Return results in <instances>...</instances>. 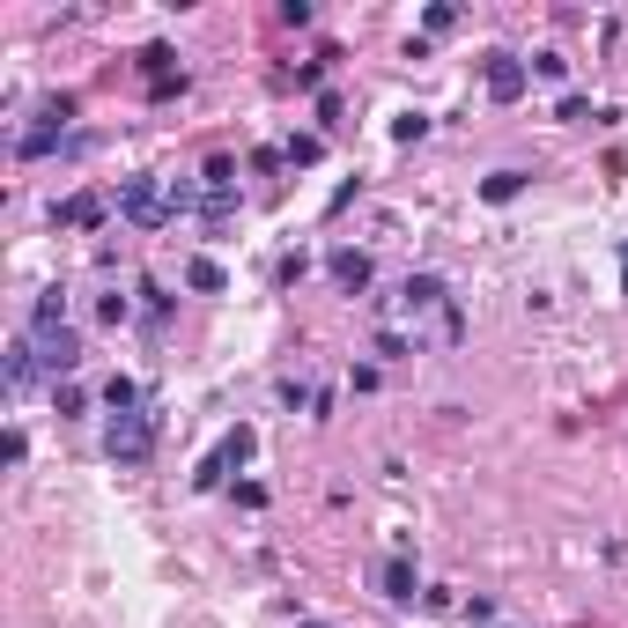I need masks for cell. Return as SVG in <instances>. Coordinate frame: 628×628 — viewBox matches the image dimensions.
<instances>
[{
  "instance_id": "obj_10",
  "label": "cell",
  "mask_w": 628,
  "mask_h": 628,
  "mask_svg": "<svg viewBox=\"0 0 628 628\" xmlns=\"http://www.w3.org/2000/svg\"><path fill=\"white\" fill-rule=\"evenodd\" d=\"M326 274H333V289H348V296H363V289H370V274H377V266H370V252H333V259H326Z\"/></svg>"
},
{
  "instance_id": "obj_3",
  "label": "cell",
  "mask_w": 628,
  "mask_h": 628,
  "mask_svg": "<svg viewBox=\"0 0 628 628\" xmlns=\"http://www.w3.org/2000/svg\"><path fill=\"white\" fill-rule=\"evenodd\" d=\"M67 119H74V97H45V104H37V126L15 133V156H23V163L52 156V148H60V133H67Z\"/></svg>"
},
{
  "instance_id": "obj_23",
  "label": "cell",
  "mask_w": 628,
  "mask_h": 628,
  "mask_svg": "<svg viewBox=\"0 0 628 628\" xmlns=\"http://www.w3.org/2000/svg\"><path fill=\"white\" fill-rule=\"evenodd\" d=\"M555 119H569V126H577V119H592V97H584V89H569V97L555 104Z\"/></svg>"
},
{
  "instance_id": "obj_4",
  "label": "cell",
  "mask_w": 628,
  "mask_h": 628,
  "mask_svg": "<svg viewBox=\"0 0 628 628\" xmlns=\"http://www.w3.org/2000/svg\"><path fill=\"white\" fill-rule=\"evenodd\" d=\"M252 444H259V436H252V422H237L230 436H222V444L215 451H207V459L193 466V488H200V496H207V488H222V481H230V473L244 466V459H252Z\"/></svg>"
},
{
  "instance_id": "obj_19",
  "label": "cell",
  "mask_w": 628,
  "mask_h": 628,
  "mask_svg": "<svg viewBox=\"0 0 628 628\" xmlns=\"http://www.w3.org/2000/svg\"><path fill=\"white\" fill-rule=\"evenodd\" d=\"M422 133H429V119H422V111H399V119H392V141H399V148H414Z\"/></svg>"
},
{
  "instance_id": "obj_11",
  "label": "cell",
  "mask_w": 628,
  "mask_h": 628,
  "mask_svg": "<svg viewBox=\"0 0 628 628\" xmlns=\"http://www.w3.org/2000/svg\"><path fill=\"white\" fill-rule=\"evenodd\" d=\"M37 377H45V370H37V340L15 333V348H8V392H30Z\"/></svg>"
},
{
  "instance_id": "obj_15",
  "label": "cell",
  "mask_w": 628,
  "mask_h": 628,
  "mask_svg": "<svg viewBox=\"0 0 628 628\" xmlns=\"http://www.w3.org/2000/svg\"><path fill=\"white\" fill-rule=\"evenodd\" d=\"M370 348L385 355V363H399V355H414V348H422V333H407V326H377Z\"/></svg>"
},
{
  "instance_id": "obj_26",
  "label": "cell",
  "mask_w": 628,
  "mask_h": 628,
  "mask_svg": "<svg viewBox=\"0 0 628 628\" xmlns=\"http://www.w3.org/2000/svg\"><path fill=\"white\" fill-rule=\"evenodd\" d=\"M97 318H104V326H126V318H133V296H104Z\"/></svg>"
},
{
  "instance_id": "obj_29",
  "label": "cell",
  "mask_w": 628,
  "mask_h": 628,
  "mask_svg": "<svg viewBox=\"0 0 628 628\" xmlns=\"http://www.w3.org/2000/svg\"><path fill=\"white\" fill-rule=\"evenodd\" d=\"M303 628H326V621H303Z\"/></svg>"
},
{
  "instance_id": "obj_7",
  "label": "cell",
  "mask_w": 628,
  "mask_h": 628,
  "mask_svg": "<svg viewBox=\"0 0 628 628\" xmlns=\"http://www.w3.org/2000/svg\"><path fill=\"white\" fill-rule=\"evenodd\" d=\"M481 82H488V104H518L525 89H532V67L518 60V52H488Z\"/></svg>"
},
{
  "instance_id": "obj_25",
  "label": "cell",
  "mask_w": 628,
  "mask_h": 628,
  "mask_svg": "<svg viewBox=\"0 0 628 628\" xmlns=\"http://www.w3.org/2000/svg\"><path fill=\"white\" fill-rule=\"evenodd\" d=\"M303 274H311V259H303V252H289V259H281V266H274V281H281V289H296V281H303Z\"/></svg>"
},
{
  "instance_id": "obj_13",
  "label": "cell",
  "mask_w": 628,
  "mask_h": 628,
  "mask_svg": "<svg viewBox=\"0 0 628 628\" xmlns=\"http://www.w3.org/2000/svg\"><path fill=\"white\" fill-rule=\"evenodd\" d=\"M525 185H532V170H488V178H481V200H488V207H510Z\"/></svg>"
},
{
  "instance_id": "obj_5",
  "label": "cell",
  "mask_w": 628,
  "mask_h": 628,
  "mask_svg": "<svg viewBox=\"0 0 628 628\" xmlns=\"http://www.w3.org/2000/svg\"><path fill=\"white\" fill-rule=\"evenodd\" d=\"M451 303V289H444V274H407L399 281V296L385 303V318L399 311V318H429V311H444Z\"/></svg>"
},
{
  "instance_id": "obj_9",
  "label": "cell",
  "mask_w": 628,
  "mask_h": 628,
  "mask_svg": "<svg viewBox=\"0 0 628 628\" xmlns=\"http://www.w3.org/2000/svg\"><path fill=\"white\" fill-rule=\"evenodd\" d=\"M377 592H385L392 606H414V599H422V577H414V555H392L385 569H377Z\"/></svg>"
},
{
  "instance_id": "obj_8",
  "label": "cell",
  "mask_w": 628,
  "mask_h": 628,
  "mask_svg": "<svg viewBox=\"0 0 628 628\" xmlns=\"http://www.w3.org/2000/svg\"><path fill=\"white\" fill-rule=\"evenodd\" d=\"M104 215H111V200H104V193H67L60 207H52V222H60V230H97Z\"/></svg>"
},
{
  "instance_id": "obj_20",
  "label": "cell",
  "mask_w": 628,
  "mask_h": 628,
  "mask_svg": "<svg viewBox=\"0 0 628 628\" xmlns=\"http://www.w3.org/2000/svg\"><path fill=\"white\" fill-rule=\"evenodd\" d=\"M532 74H540V82H569V60H562V52H532V60H525Z\"/></svg>"
},
{
  "instance_id": "obj_22",
  "label": "cell",
  "mask_w": 628,
  "mask_h": 628,
  "mask_svg": "<svg viewBox=\"0 0 628 628\" xmlns=\"http://www.w3.org/2000/svg\"><path fill=\"white\" fill-rule=\"evenodd\" d=\"M52 407H60V414H82V407H89V392L67 377V385H52Z\"/></svg>"
},
{
  "instance_id": "obj_12",
  "label": "cell",
  "mask_w": 628,
  "mask_h": 628,
  "mask_svg": "<svg viewBox=\"0 0 628 628\" xmlns=\"http://www.w3.org/2000/svg\"><path fill=\"white\" fill-rule=\"evenodd\" d=\"M67 326V289H37L30 303V333H60Z\"/></svg>"
},
{
  "instance_id": "obj_1",
  "label": "cell",
  "mask_w": 628,
  "mask_h": 628,
  "mask_svg": "<svg viewBox=\"0 0 628 628\" xmlns=\"http://www.w3.org/2000/svg\"><path fill=\"white\" fill-rule=\"evenodd\" d=\"M104 451H111V466H148V459H156V414H148V407H133V414H111V429H104Z\"/></svg>"
},
{
  "instance_id": "obj_18",
  "label": "cell",
  "mask_w": 628,
  "mask_h": 628,
  "mask_svg": "<svg viewBox=\"0 0 628 628\" xmlns=\"http://www.w3.org/2000/svg\"><path fill=\"white\" fill-rule=\"evenodd\" d=\"M281 156H289V163H318V156H326V141H318V133H289Z\"/></svg>"
},
{
  "instance_id": "obj_30",
  "label": "cell",
  "mask_w": 628,
  "mask_h": 628,
  "mask_svg": "<svg viewBox=\"0 0 628 628\" xmlns=\"http://www.w3.org/2000/svg\"><path fill=\"white\" fill-rule=\"evenodd\" d=\"M621 289H628V266H621Z\"/></svg>"
},
{
  "instance_id": "obj_24",
  "label": "cell",
  "mask_w": 628,
  "mask_h": 628,
  "mask_svg": "<svg viewBox=\"0 0 628 628\" xmlns=\"http://www.w3.org/2000/svg\"><path fill=\"white\" fill-rule=\"evenodd\" d=\"M311 399H318V392L303 385V377H281V407H289V414H296V407H311Z\"/></svg>"
},
{
  "instance_id": "obj_6",
  "label": "cell",
  "mask_w": 628,
  "mask_h": 628,
  "mask_svg": "<svg viewBox=\"0 0 628 628\" xmlns=\"http://www.w3.org/2000/svg\"><path fill=\"white\" fill-rule=\"evenodd\" d=\"M23 333H30V326H23ZM30 340H37V370H45L52 385H67V370L82 363V333L60 326V333H30Z\"/></svg>"
},
{
  "instance_id": "obj_2",
  "label": "cell",
  "mask_w": 628,
  "mask_h": 628,
  "mask_svg": "<svg viewBox=\"0 0 628 628\" xmlns=\"http://www.w3.org/2000/svg\"><path fill=\"white\" fill-rule=\"evenodd\" d=\"M111 207H119L133 230H163V222H178V215H170V185H156V178H126L119 193H111Z\"/></svg>"
},
{
  "instance_id": "obj_21",
  "label": "cell",
  "mask_w": 628,
  "mask_h": 628,
  "mask_svg": "<svg viewBox=\"0 0 628 628\" xmlns=\"http://www.w3.org/2000/svg\"><path fill=\"white\" fill-rule=\"evenodd\" d=\"M422 30H429V37H444V30H459V8H451V0H436V8L422 15Z\"/></svg>"
},
{
  "instance_id": "obj_28",
  "label": "cell",
  "mask_w": 628,
  "mask_h": 628,
  "mask_svg": "<svg viewBox=\"0 0 628 628\" xmlns=\"http://www.w3.org/2000/svg\"><path fill=\"white\" fill-rule=\"evenodd\" d=\"M348 392H377V363H355L348 370Z\"/></svg>"
},
{
  "instance_id": "obj_14",
  "label": "cell",
  "mask_w": 628,
  "mask_h": 628,
  "mask_svg": "<svg viewBox=\"0 0 628 628\" xmlns=\"http://www.w3.org/2000/svg\"><path fill=\"white\" fill-rule=\"evenodd\" d=\"M185 289H193V296H222V289H230V274L200 252V259H185Z\"/></svg>"
},
{
  "instance_id": "obj_16",
  "label": "cell",
  "mask_w": 628,
  "mask_h": 628,
  "mask_svg": "<svg viewBox=\"0 0 628 628\" xmlns=\"http://www.w3.org/2000/svg\"><path fill=\"white\" fill-rule=\"evenodd\" d=\"M104 407L111 414H133V407H141V385H133V377H104Z\"/></svg>"
},
{
  "instance_id": "obj_27",
  "label": "cell",
  "mask_w": 628,
  "mask_h": 628,
  "mask_svg": "<svg viewBox=\"0 0 628 628\" xmlns=\"http://www.w3.org/2000/svg\"><path fill=\"white\" fill-rule=\"evenodd\" d=\"M0 459H8V466H23V459H30V436H23V429H8V444H0Z\"/></svg>"
},
{
  "instance_id": "obj_17",
  "label": "cell",
  "mask_w": 628,
  "mask_h": 628,
  "mask_svg": "<svg viewBox=\"0 0 628 628\" xmlns=\"http://www.w3.org/2000/svg\"><path fill=\"white\" fill-rule=\"evenodd\" d=\"M230 215H237V193H207V200H200V222H207V230H230Z\"/></svg>"
}]
</instances>
